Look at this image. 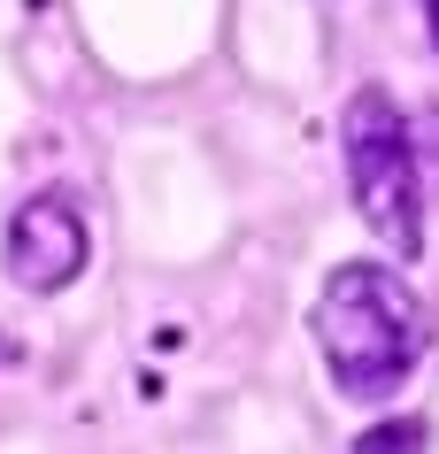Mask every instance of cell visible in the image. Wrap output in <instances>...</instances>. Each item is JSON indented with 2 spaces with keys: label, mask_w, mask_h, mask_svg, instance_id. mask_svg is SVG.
<instances>
[{
  "label": "cell",
  "mask_w": 439,
  "mask_h": 454,
  "mask_svg": "<svg viewBox=\"0 0 439 454\" xmlns=\"http://www.w3.org/2000/svg\"><path fill=\"white\" fill-rule=\"evenodd\" d=\"M340 146H347V185H355L363 223L386 247L416 254V239H424V215H416V154H409V123H401V108H393L378 85H363V93L347 100Z\"/></svg>",
  "instance_id": "obj_2"
},
{
  "label": "cell",
  "mask_w": 439,
  "mask_h": 454,
  "mask_svg": "<svg viewBox=\"0 0 439 454\" xmlns=\"http://www.w3.org/2000/svg\"><path fill=\"white\" fill-rule=\"evenodd\" d=\"M424 301L378 262H340L317 301V347L332 362L347 401H378L416 370L424 355Z\"/></svg>",
  "instance_id": "obj_1"
},
{
  "label": "cell",
  "mask_w": 439,
  "mask_h": 454,
  "mask_svg": "<svg viewBox=\"0 0 439 454\" xmlns=\"http://www.w3.org/2000/svg\"><path fill=\"white\" fill-rule=\"evenodd\" d=\"M424 16H432V39H439V0H424Z\"/></svg>",
  "instance_id": "obj_5"
},
{
  "label": "cell",
  "mask_w": 439,
  "mask_h": 454,
  "mask_svg": "<svg viewBox=\"0 0 439 454\" xmlns=\"http://www.w3.org/2000/svg\"><path fill=\"white\" fill-rule=\"evenodd\" d=\"M355 454H424V424H378L355 439Z\"/></svg>",
  "instance_id": "obj_4"
},
{
  "label": "cell",
  "mask_w": 439,
  "mask_h": 454,
  "mask_svg": "<svg viewBox=\"0 0 439 454\" xmlns=\"http://www.w3.org/2000/svg\"><path fill=\"white\" fill-rule=\"evenodd\" d=\"M85 208H77L70 192H39V200H24L16 208V223H8V270H16V286L31 293H54L70 286L77 270H85Z\"/></svg>",
  "instance_id": "obj_3"
}]
</instances>
